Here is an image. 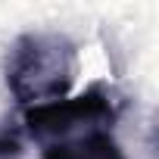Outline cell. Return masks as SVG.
Returning <instances> with one entry per match:
<instances>
[{
	"label": "cell",
	"instance_id": "1",
	"mask_svg": "<svg viewBox=\"0 0 159 159\" xmlns=\"http://www.w3.org/2000/svg\"><path fill=\"white\" fill-rule=\"evenodd\" d=\"M3 75L25 109L62 100L75 81V44L59 31H25L13 41Z\"/></svg>",
	"mask_w": 159,
	"mask_h": 159
},
{
	"label": "cell",
	"instance_id": "2",
	"mask_svg": "<svg viewBox=\"0 0 159 159\" xmlns=\"http://www.w3.org/2000/svg\"><path fill=\"white\" fill-rule=\"evenodd\" d=\"M119 116H122L119 94L97 81V84L84 88L81 94H75V97H62V100L25 109L22 112V125H25V134L34 137L38 147H41V143L59 140V137L75 134V131L97 128V125L116 128Z\"/></svg>",
	"mask_w": 159,
	"mask_h": 159
},
{
	"label": "cell",
	"instance_id": "3",
	"mask_svg": "<svg viewBox=\"0 0 159 159\" xmlns=\"http://www.w3.org/2000/svg\"><path fill=\"white\" fill-rule=\"evenodd\" d=\"M41 159H128V156L116 140L112 128L97 125V128H84L59 140L41 143Z\"/></svg>",
	"mask_w": 159,
	"mask_h": 159
},
{
	"label": "cell",
	"instance_id": "4",
	"mask_svg": "<svg viewBox=\"0 0 159 159\" xmlns=\"http://www.w3.org/2000/svg\"><path fill=\"white\" fill-rule=\"evenodd\" d=\"M0 159H22V131L13 122H0Z\"/></svg>",
	"mask_w": 159,
	"mask_h": 159
}]
</instances>
